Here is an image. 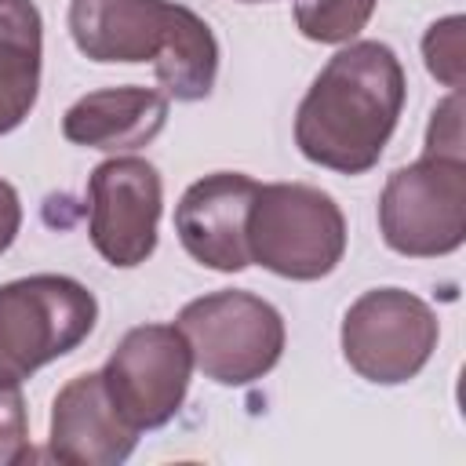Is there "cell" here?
<instances>
[{"label": "cell", "instance_id": "1", "mask_svg": "<svg viewBox=\"0 0 466 466\" xmlns=\"http://www.w3.org/2000/svg\"><path fill=\"white\" fill-rule=\"evenodd\" d=\"M404 109L400 58L379 40H357L328 58L295 113V146L306 160L364 175L379 164Z\"/></svg>", "mask_w": 466, "mask_h": 466}, {"label": "cell", "instance_id": "2", "mask_svg": "<svg viewBox=\"0 0 466 466\" xmlns=\"http://www.w3.org/2000/svg\"><path fill=\"white\" fill-rule=\"evenodd\" d=\"M69 33L91 62H153L164 95L175 102H200L215 87V33L182 4L73 0Z\"/></svg>", "mask_w": 466, "mask_h": 466}, {"label": "cell", "instance_id": "3", "mask_svg": "<svg viewBox=\"0 0 466 466\" xmlns=\"http://www.w3.org/2000/svg\"><path fill=\"white\" fill-rule=\"evenodd\" d=\"M95 295L62 273H36L0 288V386H22L36 368L73 353L95 328Z\"/></svg>", "mask_w": 466, "mask_h": 466}, {"label": "cell", "instance_id": "4", "mask_svg": "<svg viewBox=\"0 0 466 466\" xmlns=\"http://www.w3.org/2000/svg\"><path fill=\"white\" fill-rule=\"evenodd\" d=\"M346 251L339 204L306 182L258 186L248 211V255L288 280L328 277Z\"/></svg>", "mask_w": 466, "mask_h": 466}, {"label": "cell", "instance_id": "5", "mask_svg": "<svg viewBox=\"0 0 466 466\" xmlns=\"http://www.w3.org/2000/svg\"><path fill=\"white\" fill-rule=\"evenodd\" d=\"M175 328L193 350V364L218 386H248L277 368L284 353L280 313L251 291H215L182 306Z\"/></svg>", "mask_w": 466, "mask_h": 466}, {"label": "cell", "instance_id": "6", "mask_svg": "<svg viewBox=\"0 0 466 466\" xmlns=\"http://www.w3.org/2000/svg\"><path fill=\"white\" fill-rule=\"evenodd\" d=\"M379 229L386 248L408 258L459 251L466 237V160L422 153V160L397 167L379 197Z\"/></svg>", "mask_w": 466, "mask_h": 466}, {"label": "cell", "instance_id": "7", "mask_svg": "<svg viewBox=\"0 0 466 466\" xmlns=\"http://www.w3.org/2000/svg\"><path fill=\"white\" fill-rule=\"evenodd\" d=\"M437 335V317L419 295L404 288H375L342 317V357L360 379L397 386L426 368Z\"/></svg>", "mask_w": 466, "mask_h": 466}, {"label": "cell", "instance_id": "8", "mask_svg": "<svg viewBox=\"0 0 466 466\" xmlns=\"http://www.w3.org/2000/svg\"><path fill=\"white\" fill-rule=\"evenodd\" d=\"M189 371L193 350L175 324H138L109 353L102 382L135 430H157L182 408Z\"/></svg>", "mask_w": 466, "mask_h": 466}, {"label": "cell", "instance_id": "9", "mask_svg": "<svg viewBox=\"0 0 466 466\" xmlns=\"http://www.w3.org/2000/svg\"><path fill=\"white\" fill-rule=\"evenodd\" d=\"M87 233L95 251L120 269L146 262L157 248L164 182L142 157L102 160L87 178Z\"/></svg>", "mask_w": 466, "mask_h": 466}, {"label": "cell", "instance_id": "10", "mask_svg": "<svg viewBox=\"0 0 466 466\" xmlns=\"http://www.w3.org/2000/svg\"><path fill=\"white\" fill-rule=\"evenodd\" d=\"M258 182L237 171H215L193 182L175 208V233L186 255L218 273H240L248 255V211Z\"/></svg>", "mask_w": 466, "mask_h": 466}, {"label": "cell", "instance_id": "11", "mask_svg": "<svg viewBox=\"0 0 466 466\" xmlns=\"http://www.w3.org/2000/svg\"><path fill=\"white\" fill-rule=\"evenodd\" d=\"M138 430L116 411L102 371L69 379L51 404V459L69 466H116L135 451Z\"/></svg>", "mask_w": 466, "mask_h": 466}, {"label": "cell", "instance_id": "12", "mask_svg": "<svg viewBox=\"0 0 466 466\" xmlns=\"http://www.w3.org/2000/svg\"><path fill=\"white\" fill-rule=\"evenodd\" d=\"M167 95L153 87H106L73 102L62 116V135L73 146L131 153L149 146L167 124Z\"/></svg>", "mask_w": 466, "mask_h": 466}, {"label": "cell", "instance_id": "13", "mask_svg": "<svg viewBox=\"0 0 466 466\" xmlns=\"http://www.w3.org/2000/svg\"><path fill=\"white\" fill-rule=\"evenodd\" d=\"M44 22L33 0H0V135L15 131L40 91Z\"/></svg>", "mask_w": 466, "mask_h": 466}, {"label": "cell", "instance_id": "14", "mask_svg": "<svg viewBox=\"0 0 466 466\" xmlns=\"http://www.w3.org/2000/svg\"><path fill=\"white\" fill-rule=\"evenodd\" d=\"M371 11H375V0H299L295 25L306 40L346 44L368 25Z\"/></svg>", "mask_w": 466, "mask_h": 466}, {"label": "cell", "instance_id": "15", "mask_svg": "<svg viewBox=\"0 0 466 466\" xmlns=\"http://www.w3.org/2000/svg\"><path fill=\"white\" fill-rule=\"evenodd\" d=\"M466 18L462 15H448L441 22H433L422 36V58L426 69L451 91L462 87V66H466Z\"/></svg>", "mask_w": 466, "mask_h": 466}, {"label": "cell", "instance_id": "16", "mask_svg": "<svg viewBox=\"0 0 466 466\" xmlns=\"http://www.w3.org/2000/svg\"><path fill=\"white\" fill-rule=\"evenodd\" d=\"M33 459L25 400L18 386H0V466H22Z\"/></svg>", "mask_w": 466, "mask_h": 466}, {"label": "cell", "instance_id": "17", "mask_svg": "<svg viewBox=\"0 0 466 466\" xmlns=\"http://www.w3.org/2000/svg\"><path fill=\"white\" fill-rule=\"evenodd\" d=\"M426 153L462 160V98H459V91H451V98H444L433 109V120L426 131Z\"/></svg>", "mask_w": 466, "mask_h": 466}, {"label": "cell", "instance_id": "18", "mask_svg": "<svg viewBox=\"0 0 466 466\" xmlns=\"http://www.w3.org/2000/svg\"><path fill=\"white\" fill-rule=\"evenodd\" d=\"M18 226H22V204H18V193H15L11 182L0 178V255L15 244Z\"/></svg>", "mask_w": 466, "mask_h": 466}, {"label": "cell", "instance_id": "19", "mask_svg": "<svg viewBox=\"0 0 466 466\" xmlns=\"http://www.w3.org/2000/svg\"><path fill=\"white\" fill-rule=\"evenodd\" d=\"M244 4H262V0H244Z\"/></svg>", "mask_w": 466, "mask_h": 466}]
</instances>
